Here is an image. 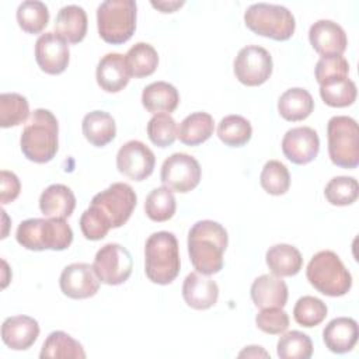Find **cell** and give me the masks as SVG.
Here are the masks:
<instances>
[{
	"label": "cell",
	"mask_w": 359,
	"mask_h": 359,
	"mask_svg": "<svg viewBox=\"0 0 359 359\" xmlns=\"http://www.w3.org/2000/svg\"><path fill=\"white\" fill-rule=\"evenodd\" d=\"M229 236L220 223L196 222L188 233V254L196 272L208 276L220 272Z\"/></svg>",
	"instance_id": "1"
},
{
	"label": "cell",
	"mask_w": 359,
	"mask_h": 359,
	"mask_svg": "<svg viewBox=\"0 0 359 359\" xmlns=\"http://www.w3.org/2000/svg\"><path fill=\"white\" fill-rule=\"evenodd\" d=\"M59 125L56 116L45 108L35 109L27 121L20 147L22 154L34 163L43 164L50 161L59 149Z\"/></svg>",
	"instance_id": "2"
},
{
	"label": "cell",
	"mask_w": 359,
	"mask_h": 359,
	"mask_svg": "<svg viewBox=\"0 0 359 359\" xmlns=\"http://www.w3.org/2000/svg\"><path fill=\"white\" fill-rule=\"evenodd\" d=\"M180 247L177 237L170 231H157L149 236L144 245V273L153 283L168 285L180 273Z\"/></svg>",
	"instance_id": "3"
},
{
	"label": "cell",
	"mask_w": 359,
	"mask_h": 359,
	"mask_svg": "<svg viewBox=\"0 0 359 359\" xmlns=\"http://www.w3.org/2000/svg\"><path fill=\"white\" fill-rule=\"evenodd\" d=\"M306 276L317 292L330 297L344 296L352 287L351 272L341 258L330 250L318 251L313 255L307 265Z\"/></svg>",
	"instance_id": "4"
},
{
	"label": "cell",
	"mask_w": 359,
	"mask_h": 359,
	"mask_svg": "<svg viewBox=\"0 0 359 359\" xmlns=\"http://www.w3.org/2000/svg\"><path fill=\"white\" fill-rule=\"evenodd\" d=\"M136 1L105 0L97 8L98 34L107 43L121 45L132 38L136 29Z\"/></svg>",
	"instance_id": "5"
},
{
	"label": "cell",
	"mask_w": 359,
	"mask_h": 359,
	"mask_svg": "<svg viewBox=\"0 0 359 359\" xmlns=\"http://www.w3.org/2000/svg\"><path fill=\"white\" fill-rule=\"evenodd\" d=\"M244 22L254 34L275 41H287L296 28L294 15L280 4L255 3L244 13Z\"/></svg>",
	"instance_id": "6"
},
{
	"label": "cell",
	"mask_w": 359,
	"mask_h": 359,
	"mask_svg": "<svg viewBox=\"0 0 359 359\" xmlns=\"http://www.w3.org/2000/svg\"><path fill=\"white\" fill-rule=\"evenodd\" d=\"M328 156L341 168H356L359 164V129L353 118L337 115L328 121Z\"/></svg>",
	"instance_id": "7"
},
{
	"label": "cell",
	"mask_w": 359,
	"mask_h": 359,
	"mask_svg": "<svg viewBox=\"0 0 359 359\" xmlns=\"http://www.w3.org/2000/svg\"><path fill=\"white\" fill-rule=\"evenodd\" d=\"M136 203V192L125 182H114L107 189L95 194L90 202L104 216L111 229L123 226L132 216Z\"/></svg>",
	"instance_id": "8"
},
{
	"label": "cell",
	"mask_w": 359,
	"mask_h": 359,
	"mask_svg": "<svg viewBox=\"0 0 359 359\" xmlns=\"http://www.w3.org/2000/svg\"><path fill=\"white\" fill-rule=\"evenodd\" d=\"M93 268L100 282L116 286L129 279L133 269V259L123 245L108 243L97 251Z\"/></svg>",
	"instance_id": "9"
},
{
	"label": "cell",
	"mask_w": 359,
	"mask_h": 359,
	"mask_svg": "<svg viewBox=\"0 0 359 359\" xmlns=\"http://www.w3.org/2000/svg\"><path fill=\"white\" fill-rule=\"evenodd\" d=\"M236 79L248 87L264 84L272 74L273 62L271 53L258 45L241 48L233 63Z\"/></svg>",
	"instance_id": "10"
},
{
	"label": "cell",
	"mask_w": 359,
	"mask_h": 359,
	"mask_svg": "<svg viewBox=\"0 0 359 359\" xmlns=\"http://www.w3.org/2000/svg\"><path fill=\"white\" fill-rule=\"evenodd\" d=\"M201 175V165L195 157L187 153H174L164 160L160 180L171 191L187 194L198 187Z\"/></svg>",
	"instance_id": "11"
},
{
	"label": "cell",
	"mask_w": 359,
	"mask_h": 359,
	"mask_svg": "<svg viewBox=\"0 0 359 359\" xmlns=\"http://www.w3.org/2000/svg\"><path fill=\"white\" fill-rule=\"evenodd\" d=\"M154 153L140 140H129L121 146L116 154V168L133 181L149 178L154 170Z\"/></svg>",
	"instance_id": "12"
},
{
	"label": "cell",
	"mask_w": 359,
	"mask_h": 359,
	"mask_svg": "<svg viewBox=\"0 0 359 359\" xmlns=\"http://www.w3.org/2000/svg\"><path fill=\"white\" fill-rule=\"evenodd\" d=\"M59 286L65 296L81 300L93 297L100 289V279L94 272L93 265L86 262H74L60 273Z\"/></svg>",
	"instance_id": "13"
},
{
	"label": "cell",
	"mask_w": 359,
	"mask_h": 359,
	"mask_svg": "<svg viewBox=\"0 0 359 359\" xmlns=\"http://www.w3.org/2000/svg\"><path fill=\"white\" fill-rule=\"evenodd\" d=\"M35 60L48 74H60L70 60L67 42L56 32H45L35 42Z\"/></svg>",
	"instance_id": "14"
},
{
	"label": "cell",
	"mask_w": 359,
	"mask_h": 359,
	"mask_svg": "<svg viewBox=\"0 0 359 359\" xmlns=\"http://www.w3.org/2000/svg\"><path fill=\"white\" fill-rule=\"evenodd\" d=\"M320 150L317 132L310 126H297L289 129L282 139V151L293 164L304 165L311 163Z\"/></svg>",
	"instance_id": "15"
},
{
	"label": "cell",
	"mask_w": 359,
	"mask_h": 359,
	"mask_svg": "<svg viewBox=\"0 0 359 359\" xmlns=\"http://www.w3.org/2000/svg\"><path fill=\"white\" fill-rule=\"evenodd\" d=\"M309 39L321 57L342 56L348 45L344 28L331 20L316 21L309 29Z\"/></svg>",
	"instance_id": "16"
},
{
	"label": "cell",
	"mask_w": 359,
	"mask_h": 359,
	"mask_svg": "<svg viewBox=\"0 0 359 359\" xmlns=\"http://www.w3.org/2000/svg\"><path fill=\"white\" fill-rule=\"evenodd\" d=\"M182 297L191 309L208 310L219 299V286L208 275L191 272L184 279Z\"/></svg>",
	"instance_id": "17"
},
{
	"label": "cell",
	"mask_w": 359,
	"mask_h": 359,
	"mask_svg": "<svg viewBox=\"0 0 359 359\" xmlns=\"http://www.w3.org/2000/svg\"><path fill=\"white\" fill-rule=\"evenodd\" d=\"M39 335V324L29 316H11L3 321L1 339L14 351L31 348Z\"/></svg>",
	"instance_id": "18"
},
{
	"label": "cell",
	"mask_w": 359,
	"mask_h": 359,
	"mask_svg": "<svg viewBox=\"0 0 359 359\" xmlns=\"http://www.w3.org/2000/svg\"><path fill=\"white\" fill-rule=\"evenodd\" d=\"M250 294L258 309H283L287 302V286L282 278L273 273H265L252 282Z\"/></svg>",
	"instance_id": "19"
},
{
	"label": "cell",
	"mask_w": 359,
	"mask_h": 359,
	"mask_svg": "<svg viewBox=\"0 0 359 359\" xmlns=\"http://www.w3.org/2000/svg\"><path fill=\"white\" fill-rule=\"evenodd\" d=\"M95 79L98 86L107 93H118L129 83V72L125 63V56L121 53H107L97 65Z\"/></svg>",
	"instance_id": "20"
},
{
	"label": "cell",
	"mask_w": 359,
	"mask_h": 359,
	"mask_svg": "<svg viewBox=\"0 0 359 359\" xmlns=\"http://www.w3.org/2000/svg\"><path fill=\"white\" fill-rule=\"evenodd\" d=\"M358 323L351 317H337L331 320L323 331V341L334 353L351 352L358 342Z\"/></svg>",
	"instance_id": "21"
},
{
	"label": "cell",
	"mask_w": 359,
	"mask_h": 359,
	"mask_svg": "<svg viewBox=\"0 0 359 359\" xmlns=\"http://www.w3.org/2000/svg\"><path fill=\"white\" fill-rule=\"evenodd\" d=\"M76 208L73 191L63 184L49 185L39 196V209L45 217L67 219Z\"/></svg>",
	"instance_id": "22"
},
{
	"label": "cell",
	"mask_w": 359,
	"mask_h": 359,
	"mask_svg": "<svg viewBox=\"0 0 359 359\" xmlns=\"http://www.w3.org/2000/svg\"><path fill=\"white\" fill-rule=\"evenodd\" d=\"M55 32L66 42H81L87 34V14L84 8L76 4L62 7L56 15Z\"/></svg>",
	"instance_id": "23"
},
{
	"label": "cell",
	"mask_w": 359,
	"mask_h": 359,
	"mask_svg": "<svg viewBox=\"0 0 359 359\" xmlns=\"http://www.w3.org/2000/svg\"><path fill=\"white\" fill-rule=\"evenodd\" d=\"M142 104L151 114H170L180 104L177 88L167 81H154L143 88Z\"/></svg>",
	"instance_id": "24"
},
{
	"label": "cell",
	"mask_w": 359,
	"mask_h": 359,
	"mask_svg": "<svg viewBox=\"0 0 359 359\" xmlns=\"http://www.w3.org/2000/svg\"><path fill=\"white\" fill-rule=\"evenodd\" d=\"M265 261L271 272L279 278L294 276L303 266L300 251L290 244H275L265 254Z\"/></svg>",
	"instance_id": "25"
},
{
	"label": "cell",
	"mask_w": 359,
	"mask_h": 359,
	"mask_svg": "<svg viewBox=\"0 0 359 359\" xmlns=\"http://www.w3.org/2000/svg\"><path fill=\"white\" fill-rule=\"evenodd\" d=\"M83 135L95 147H104L114 140L116 125L112 115L105 111H91L83 118Z\"/></svg>",
	"instance_id": "26"
},
{
	"label": "cell",
	"mask_w": 359,
	"mask_h": 359,
	"mask_svg": "<svg viewBox=\"0 0 359 359\" xmlns=\"http://www.w3.org/2000/svg\"><path fill=\"white\" fill-rule=\"evenodd\" d=\"M314 109V100L311 94L300 87H293L286 90L278 101L279 115L290 122L303 121Z\"/></svg>",
	"instance_id": "27"
},
{
	"label": "cell",
	"mask_w": 359,
	"mask_h": 359,
	"mask_svg": "<svg viewBox=\"0 0 359 359\" xmlns=\"http://www.w3.org/2000/svg\"><path fill=\"white\" fill-rule=\"evenodd\" d=\"M215 129L213 116L208 112H194L182 119L177 128V137L187 146H198L206 142Z\"/></svg>",
	"instance_id": "28"
},
{
	"label": "cell",
	"mask_w": 359,
	"mask_h": 359,
	"mask_svg": "<svg viewBox=\"0 0 359 359\" xmlns=\"http://www.w3.org/2000/svg\"><path fill=\"white\" fill-rule=\"evenodd\" d=\"M41 359L60 358V359H84L86 352L83 345L63 331H53L45 339L41 353Z\"/></svg>",
	"instance_id": "29"
},
{
	"label": "cell",
	"mask_w": 359,
	"mask_h": 359,
	"mask_svg": "<svg viewBox=\"0 0 359 359\" xmlns=\"http://www.w3.org/2000/svg\"><path fill=\"white\" fill-rule=\"evenodd\" d=\"M125 63L130 77L142 79L156 72L158 65V55L150 43L137 42L126 52Z\"/></svg>",
	"instance_id": "30"
},
{
	"label": "cell",
	"mask_w": 359,
	"mask_h": 359,
	"mask_svg": "<svg viewBox=\"0 0 359 359\" xmlns=\"http://www.w3.org/2000/svg\"><path fill=\"white\" fill-rule=\"evenodd\" d=\"M320 97L334 108L352 105L356 100V84L346 77H335L320 84Z\"/></svg>",
	"instance_id": "31"
},
{
	"label": "cell",
	"mask_w": 359,
	"mask_h": 359,
	"mask_svg": "<svg viewBox=\"0 0 359 359\" xmlns=\"http://www.w3.org/2000/svg\"><path fill=\"white\" fill-rule=\"evenodd\" d=\"M252 135V126L248 119L241 115H227L217 125L219 139L230 147H241L247 144Z\"/></svg>",
	"instance_id": "32"
},
{
	"label": "cell",
	"mask_w": 359,
	"mask_h": 359,
	"mask_svg": "<svg viewBox=\"0 0 359 359\" xmlns=\"http://www.w3.org/2000/svg\"><path fill=\"white\" fill-rule=\"evenodd\" d=\"M177 209V202L172 191L167 187H158L150 191L144 201V212L153 222L170 220Z\"/></svg>",
	"instance_id": "33"
},
{
	"label": "cell",
	"mask_w": 359,
	"mask_h": 359,
	"mask_svg": "<svg viewBox=\"0 0 359 359\" xmlns=\"http://www.w3.org/2000/svg\"><path fill=\"white\" fill-rule=\"evenodd\" d=\"M73 241V230L65 219L48 217L42 222L41 243L43 250L62 251Z\"/></svg>",
	"instance_id": "34"
},
{
	"label": "cell",
	"mask_w": 359,
	"mask_h": 359,
	"mask_svg": "<svg viewBox=\"0 0 359 359\" xmlns=\"http://www.w3.org/2000/svg\"><path fill=\"white\" fill-rule=\"evenodd\" d=\"M29 119L28 100L18 93H3L0 95V126H18Z\"/></svg>",
	"instance_id": "35"
},
{
	"label": "cell",
	"mask_w": 359,
	"mask_h": 359,
	"mask_svg": "<svg viewBox=\"0 0 359 359\" xmlns=\"http://www.w3.org/2000/svg\"><path fill=\"white\" fill-rule=\"evenodd\" d=\"M49 21V10L39 0H25L17 8V22L28 34L41 32Z\"/></svg>",
	"instance_id": "36"
},
{
	"label": "cell",
	"mask_w": 359,
	"mask_h": 359,
	"mask_svg": "<svg viewBox=\"0 0 359 359\" xmlns=\"http://www.w3.org/2000/svg\"><path fill=\"white\" fill-rule=\"evenodd\" d=\"M276 353L280 359H309L313 355V342L302 331H289L279 338Z\"/></svg>",
	"instance_id": "37"
},
{
	"label": "cell",
	"mask_w": 359,
	"mask_h": 359,
	"mask_svg": "<svg viewBox=\"0 0 359 359\" xmlns=\"http://www.w3.org/2000/svg\"><path fill=\"white\" fill-rule=\"evenodd\" d=\"M324 196L334 206L352 205L359 196V184L353 177H334L325 185Z\"/></svg>",
	"instance_id": "38"
},
{
	"label": "cell",
	"mask_w": 359,
	"mask_h": 359,
	"mask_svg": "<svg viewBox=\"0 0 359 359\" xmlns=\"http://www.w3.org/2000/svg\"><path fill=\"white\" fill-rule=\"evenodd\" d=\"M259 184L265 192L271 195H283L289 191L290 187V174L286 165L278 160H269L265 163L261 175Z\"/></svg>",
	"instance_id": "39"
},
{
	"label": "cell",
	"mask_w": 359,
	"mask_h": 359,
	"mask_svg": "<svg viewBox=\"0 0 359 359\" xmlns=\"http://www.w3.org/2000/svg\"><path fill=\"white\" fill-rule=\"evenodd\" d=\"M327 311V304L321 299L314 296H303L293 307V317L299 325L311 328L324 321Z\"/></svg>",
	"instance_id": "40"
},
{
	"label": "cell",
	"mask_w": 359,
	"mask_h": 359,
	"mask_svg": "<svg viewBox=\"0 0 359 359\" xmlns=\"http://www.w3.org/2000/svg\"><path fill=\"white\" fill-rule=\"evenodd\" d=\"M147 136L157 147H168L177 139V123L170 114H156L147 123Z\"/></svg>",
	"instance_id": "41"
},
{
	"label": "cell",
	"mask_w": 359,
	"mask_h": 359,
	"mask_svg": "<svg viewBox=\"0 0 359 359\" xmlns=\"http://www.w3.org/2000/svg\"><path fill=\"white\" fill-rule=\"evenodd\" d=\"M80 229L83 236L87 240L97 241L107 236V233L111 230V226L104 219V216L95 209L94 206H88L80 217Z\"/></svg>",
	"instance_id": "42"
},
{
	"label": "cell",
	"mask_w": 359,
	"mask_h": 359,
	"mask_svg": "<svg viewBox=\"0 0 359 359\" xmlns=\"http://www.w3.org/2000/svg\"><path fill=\"white\" fill-rule=\"evenodd\" d=\"M257 327L271 335L283 334L289 327V316L280 307L261 309L255 317Z\"/></svg>",
	"instance_id": "43"
},
{
	"label": "cell",
	"mask_w": 359,
	"mask_h": 359,
	"mask_svg": "<svg viewBox=\"0 0 359 359\" xmlns=\"http://www.w3.org/2000/svg\"><path fill=\"white\" fill-rule=\"evenodd\" d=\"M349 73V63L342 56L320 57L314 67V76L318 84H323L335 77H346Z\"/></svg>",
	"instance_id": "44"
},
{
	"label": "cell",
	"mask_w": 359,
	"mask_h": 359,
	"mask_svg": "<svg viewBox=\"0 0 359 359\" xmlns=\"http://www.w3.org/2000/svg\"><path fill=\"white\" fill-rule=\"evenodd\" d=\"M42 222L43 219H39V217L27 219L21 222L15 233V238L18 244L31 251H42L43 250L41 243Z\"/></svg>",
	"instance_id": "45"
},
{
	"label": "cell",
	"mask_w": 359,
	"mask_h": 359,
	"mask_svg": "<svg viewBox=\"0 0 359 359\" xmlns=\"http://www.w3.org/2000/svg\"><path fill=\"white\" fill-rule=\"evenodd\" d=\"M21 191V184L18 177L7 170L0 172V203L6 205L17 199Z\"/></svg>",
	"instance_id": "46"
},
{
	"label": "cell",
	"mask_w": 359,
	"mask_h": 359,
	"mask_svg": "<svg viewBox=\"0 0 359 359\" xmlns=\"http://www.w3.org/2000/svg\"><path fill=\"white\" fill-rule=\"evenodd\" d=\"M184 3H185L184 0H181V1H175V0L165 1V0H161V1H151V6L154 8H157V10H160L161 13H174L177 8L182 7Z\"/></svg>",
	"instance_id": "47"
},
{
	"label": "cell",
	"mask_w": 359,
	"mask_h": 359,
	"mask_svg": "<svg viewBox=\"0 0 359 359\" xmlns=\"http://www.w3.org/2000/svg\"><path fill=\"white\" fill-rule=\"evenodd\" d=\"M238 356L240 358H243V356H247V358H257V356H264V358H268L269 355H268V352H265L261 346H257V345H251V346H247L244 351H241L240 353H238Z\"/></svg>",
	"instance_id": "48"
}]
</instances>
